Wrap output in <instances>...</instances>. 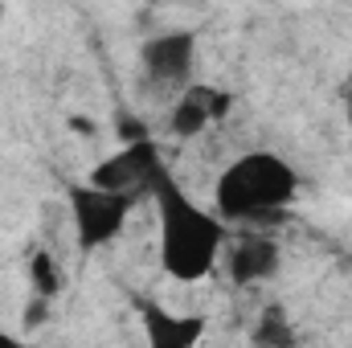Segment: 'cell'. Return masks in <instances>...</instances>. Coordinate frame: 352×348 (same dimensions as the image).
Here are the masks:
<instances>
[{"label":"cell","mask_w":352,"mask_h":348,"mask_svg":"<svg viewBox=\"0 0 352 348\" xmlns=\"http://www.w3.org/2000/svg\"><path fill=\"white\" fill-rule=\"evenodd\" d=\"M226 270L238 287H254V283H266L274 270H278V242L263 234V230H246L230 254H226Z\"/></svg>","instance_id":"cell-6"},{"label":"cell","mask_w":352,"mask_h":348,"mask_svg":"<svg viewBox=\"0 0 352 348\" xmlns=\"http://www.w3.org/2000/svg\"><path fill=\"white\" fill-rule=\"evenodd\" d=\"M0 348H25V345H21L12 332H0Z\"/></svg>","instance_id":"cell-13"},{"label":"cell","mask_w":352,"mask_h":348,"mask_svg":"<svg viewBox=\"0 0 352 348\" xmlns=\"http://www.w3.org/2000/svg\"><path fill=\"white\" fill-rule=\"evenodd\" d=\"M234 107V98L217 87H184V94L176 98L173 115H168V131L180 140H192L201 135L213 119H221L226 111Z\"/></svg>","instance_id":"cell-7"},{"label":"cell","mask_w":352,"mask_h":348,"mask_svg":"<svg viewBox=\"0 0 352 348\" xmlns=\"http://www.w3.org/2000/svg\"><path fill=\"white\" fill-rule=\"evenodd\" d=\"M144 193L156 201V217H160V266L176 283L205 279L226 246V221L201 209L164 164L152 173Z\"/></svg>","instance_id":"cell-1"},{"label":"cell","mask_w":352,"mask_h":348,"mask_svg":"<svg viewBox=\"0 0 352 348\" xmlns=\"http://www.w3.org/2000/svg\"><path fill=\"white\" fill-rule=\"evenodd\" d=\"M299 193L295 168L274 156V152H246L238 156L226 173L217 176L213 201L221 221H242V226H274L291 209Z\"/></svg>","instance_id":"cell-2"},{"label":"cell","mask_w":352,"mask_h":348,"mask_svg":"<svg viewBox=\"0 0 352 348\" xmlns=\"http://www.w3.org/2000/svg\"><path fill=\"white\" fill-rule=\"evenodd\" d=\"M254 348H295V332H291V324H287V312L283 307H266L263 320L254 324Z\"/></svg>","instance_id":"cell-9"},{"label":"cell","mask_w":352,"mask_h":348,"mask_svg":"<svg viewBox=\"0 0 352 348\" xmlns=\"http://www.w3.org/2000/svg\"><path fill=\"white\" fill-rule=\"evenodd\" d=\"M131 205H135L131 193H102V188H90V184L70 188V213H74V230H78V250L90 254V250L107 246L111 238H119V230L127 226Z\"/></svg>","instance_id":"cell-3"},{"label":"cell","mask_w":352,"mask_h":348,"mask_svg":"<svg viewBox=\"0 0 352 348\" xmlns=\"http://www.w3.org/2000/svg\"><path fill=\"white\" fill-rule=\"evenodd\" d=\"M45 320H50V299L33 295V299H29V307H25V328H41Z\"/></svg>","instance_id":"cell-11"},{"label":"cell","mask_w":352,"mask_h":348,"mask_svg":"<svg viewBox=\"0 0 352 348\" xmlns=\"http://www.w3.org/2000/svg\"><path fill=\"white\" fill-rule=\"evenodd\" d=\"M148 348H197L205 336V316H173L160 303H140Z\"/></svg>","instance_id":"cell-8"},{"label":"cell","mask_w":352,"mask_h":348,"mask_svg":"<svg viewBox=\"0 0 352 348\" xmlns=\"http://www.w3.org/2000/svg\"><path fill=\"white\" fill-rule=\"evenodd\" d=\"M192 50H197V37L188 29H168V33L148 37L140 50V66H144L148 83L152 87H184V78L192 70Z\"/></svg>","instance_id":"cell-5"},{"label":"cell","mask_w":352,"mask_h":348,"mask_svg":"<svg viewBox=\"0 0 352 348\" xmlns=\"http://www.w3.org/2000/svg\"><path fill=\"white\" fill-rule=\"evenodd\" d=\"M160 148L152 140H140V144H123L115 156L98 160L94 173H90V188H102V193H144L152 173L160 168Z\"/></svg>","instance_id":"cell-4"},{"label":"cell","mask_w":352,"mask_h":348,"mask_svg":"<svg viewBox=\"0 0 352 348\" xmlns=\"http://www.w3.org/2000/svg\"><path fill=\"white\" fill-rule=\"evenodd\" d=\"M70 127L82 131V135H94V123H90V119H70Z\"/></svg>","instance_id":"cell-12"},{"label":"cell","mask_w":352,"mask_h":348,"mask_svg":"<svg viewBox=\"0 0 352 348\" xmlns=\"http://www.w3.org/2000/svg\"><path fill=\"white\" fill-rule=\"evenodd\" d=\"M29 283H33V295H41V299H54L62 291V270L50 250H37L29 259Z\"/></svg>","instance_id":"cell-10"}]
</instances>
